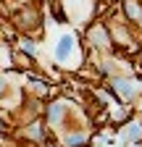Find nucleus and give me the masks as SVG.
Returning <instances> with one entry per match:
<instances>
[{"instance_id":"nucleus-1","label":"nucleus","mask_w":142,"mask_h":147,"mask_svg":"<svg viewBox=\"0 0 142 147\" xmlns=\"http://www.w3.org/2000/svg\"><path fill=\"white\" fill-rule=\"evenodd\" d=\"M113 87H116V89L121 92L124 97H129V95H134V92H137V87H132V82H116Z\"/></svg>"},{"instance_id":"nucleus-2","label":"nucleus","mask_w":142,"mask_h":147,"mask_svg":"<svg viewBox=\"0 0 142 147\" xmlns=\"http://www.w3.org/2000/svg\"><path fill=\"white\" fill-rule=\"evenodd\" d=\"M71 42H74V40H71V37H63V40H61V45H58V58H66V55H68V50H71Z\"/></svg>"},{"instance_id":"nucleus-3","label":"nucleus","mask_w":142,"mask_h":147,"mask_svg":"<svg viewBox=\"0 0 142 147\" xmlns=\"http://www.w3.org/2000/svg\"><path fill=\"white\" fill-rule=\"evenodd\" d=\"M142 134V129H137V126H132V129H126V137L132 139V137H139Z\"/></svg>"},{"instance_id":"nucleus-4","label":"nucleus","mask_w":142,"mask_h":147,"mask_svg":"<svg viewBox=\"0 0 142 147\" xmlns=\"http://www.w3.org/2000/svg\"><path fill=\"white\" fill-rule=\"evenodd\" d=\"M58 116H61V105H55V108H53V110H50V121H55Z\"/></svg>"},{"instance_id":"nucleus-5","label":"nucleus","mask_w":142,"mask_h":147,"mask_svg":"<svg viewBox=\"0 0 142 147\" xmlns=\"http://www.w3.org/2000/svg\"><path fill=\"white\" fill-rule=\"evenodd\" d=\"M79 142H84V137H68V144H79Z\"/></svg>"},{"instance_id":"nucleus-6","label":"nucleus","mask_w":142,"mask_h":147,"mask_svg":"<svg viewBox=\"0 0 142 147\" xmlns=\"http://www.w3.org/2000/svg\"><path fill=\"white\" fill-rule=\"evenodd\" d=\"M132 147H134V144H132Z\"/></svg>"}]
</instances>
